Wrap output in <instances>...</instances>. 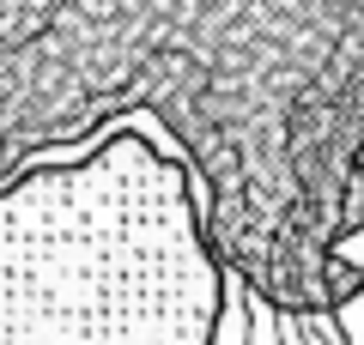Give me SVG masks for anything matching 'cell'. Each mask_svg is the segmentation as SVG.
Returning a JSON list of instances; mask_svg holds the SVG:
<instances>
[{"label":"cell","mask_w":364,"mask_h":345,"mask_svg":"<svg viewBox=\"0 0 364 345\" xmlns=\"http://www.w3.org/2000/svg\"><path fill=\"white\" fill-rule=\"evenodd\" d=\"M225 267L146 133L0 188V345H213Z\"/></svg>","instance_id":"1"}]
</instances>
